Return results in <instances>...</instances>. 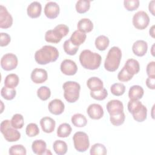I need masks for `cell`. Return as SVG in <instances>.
Listing matches in <instances>:
<instances>
[{
  "label": "cell",
  "mask_w": 155,
  "mask_h": 155,
  "mask_svg": "<svg viewBox=\"0 0 155 155\" xmlns=\"http://www.w3.org/2000/svg\"><path fill=\"white\" fill-rule=\"evenodd\" d=\"M107 110L110 115L119 114L124 111V105L119 100L110 101L107 104Z\"/></svg>",
  "instance_id": "2e32d148"
},
{
  "label": "cell",
  "mask_w": 155,
  "mask_h": 155,
  "mask_svg": "<svg viewBox=\"0 0 155 155\" xmlns=\"http://www.w3.org/2000/svg\"><path fill=\"white\" fill-rule=\"evenodd\" d=\"M110 44V40L108 37L104 35H100L95 39L94 44L97 49L100 51H104L107 49Z\"/></svg>",
  "instance_id": "4316f807"
},
{
  "label": "cell",
  "mask_w": 155,
  "mask_h": 155,
  "mask_svg": "<svg viewBox=\"0 0 155 155\" xmlns=\"http://www.w3.org/2000/svg\"><path fill=\"white\" fill-rule=\"evenodd\" d=\"M37 96L42 101H47L51 96L50 89L46 86H42L37 90Z\"/></svg>",
  "instance_id": "d590c367"
},
{
  "label": "cell",
  "mask_w": 155,
  "mask_h": 155,
  "mask_svg": "<svg viewBox=\"0 0 155 155\" xmlns=\"http://www.w3.org/2000/svg\"><path fill=\"white\" fill-rule=\"evenodd\" d=\"M126 70L132 75L139 73L140 70V65L139 62L134 59H128L124 67Z\"/></svg>",
  "instance_id": "603a6c76"
},
{
  "label": "cell",
  "mask_w": 155,
  "mask_h": 155,
  "mask_svg": "<svg viewBox=\"0 0 155 155\" xmlns=\"http://www.w3.org/2000/svg\"><path fill=\"white\" fill-rule=\"evenodd\" d=\"M53 148L56 154L58 155H64L67 153L68 147L65 142L61 140H57L53 143Z\"/></svg>",
  "instance_id": "83f0119b"
},
{
  "label": "cell",
  "mask_w": 155,
  "mask_h": 155,
  "mask_svg": "<svg viewBox=\"0 0 155 155\" xmlns=\"http://www.w3.org/2000/svg\"><path fill=\"white\" fill-rule=\"evenodd\" d=\"M146 85L147 87L151 90L155 89V77L154 78H148L146 79Z\"/></svg>",
  "instance_id": "c3c4849f"
},
{
  "label": "cell",
  "mask_w": 155,
  "mask_h": 155,
  "mask_svg": "<svg viewBox=\"0 0 155 155\" xmlns=\"http://www.w3.org/2000/svg\"><path fill=\"white\" fill-rule=\"evenodd\" d=\"M0 130L8 142H16L21 138V133L11 124V120L6 119L1 123Z\"/></svg>",
  "instance_id": "8992f818"
},
{
  "label": "cell",
  "mask_w": 155,
  "mask_h": 155,
  "mask_svg": "<svg viewBox=\"0 0 155 155\" xmlns=\"http://www.w3.org/2000/svg\"><path fill=\"white\" fill-rule=\"evenodd\" d=\"M144 94L143 88L137 85L131 86L128 91V97L131 100H139Z\"/></svg>",
  "instance_id": "44dd1931"
},
{
  "label": "cell",
  "mask_w": 155,
  "mask_h": 155,
  "mask_svg": "<svg viewBox=\"0 0 155 155\" xmlns=\"http://www.w3.org/2000/svg\"><path fill=\"white\" fill-rule=\"evenodd\" d=\"M154 25H153V26L151 27V28L150 29V31H149L150 35L151 36V37L153 38H154Z\"/></svg>",
  "instance_id": "f907efd6"
},
{
  "label": "cell",
  "mask_w": 155,
  "mask_h": 155,
  "mask_svg": "<svg viewBox=\"0 0 155 155\" xmlns=\"http://www.w3.org/2000/svg\"><path fill=\"white\" fill-rule=\"evenodd\" d=\"M110 91L113 95L120 96L125 93V86L122 83H115L111 86Z\"/></svg>",
  "instance_id": "8d00e7d4"
},
{
  "label": "cell",
  "mask_w": 155,
  "mask_h": 155,
  "mask_svg": "<svg viewBox=\"0 0 155 155\" xmlns=\"http://www.w3.org/2000/svg\"><path fill=\"white\" fill-rule=\"evenodd\" d=\"M87 112L91 119L95 120H98L102 118L104 113L102 107L97 104H90L87 108Z\"/></svg>",
  "instance_id": "4fadbf2b"
},
{
  "label": "cell",
  "mask_w": 155,
  "mask_h": 155,
  "mask_svg": "<svg viewBox=\"0 0 155 155\" xmlns=\"http://www.w3.org/2000/svg\"><path fill=\"white\" fill-rule=\"evenodd\" d=\"M46 142L42 139H37L33 142L31 145V149L33 152L38 155H42L45 154H51L49 150H47Z\"/></svg>",
  "instance_id": "e0dca14e"
},
{
  "label": "cell",
  "mask_w": 155,
  "mask_h": 155,
  "mask_svg": "<svg viewBox=\"0 0 155 155\" xmlns=\"http://www.w3.org/2000/svg\"><path fill=\"white\" fill-rule=\"evenodd\" d=\"M90 96L94 99L97 101H103L107 97L108 91L105 88H103L102 90L99 91H91Z\"/></svg>",
  "instance_id": "7bdbcfd3"
},
{
  "label": "cell",
  "mask_w": 155,
  "mask_h": 155,
  "mask_svg": "<svg viewBox=\"0 0 155 155\" xmlns=\"http://www.w3.org/2000/svg\"><path fill=\"white\" fill-rule=\"evenodd\" d=\"M101 56L90 51V50H84L80 53L79 61L81 65L85 69L94 70L97 69L101 63Z\"/></svg>",
  "instance_id": "7a4b0ae2"
},
{
  "label": "cell",
  "mask_w": 155,
  "mask_h": 155,
  "mask_svg": "<svg viewBox=\"0 0 155 155\" xmlns=\"http://www.w3.org/2000/svg\"><path fill=\"white\" fill-rule=\"evenodd\" d=\"M90 153L91 155H105L107 151L106 147L103 144L96 143L91 146Z\"/></svg>",
  "instance_id": "4dcf8cb0"
},
{
  "label": "cell",
  "mask_w": 155,
  "mask_h": 155,
  "mask_svg": "<svg viewBox=\"0 0 155 155\" xmlns=\"http://www.w3.org/2000/svg\"><path fill=\"white\" fill-rule=\"evenodd\" d=\"M18 64L17 56L13 53L5 54L1 59V66L5 71H10L16 68Z\"/></svg>",
  "instance_id": "9c48e42d"
},
{
  "label": "cell",
  "mask_w": 155,
  "mask_h": 155,
  "mask_svg": "<svg viewBox=\"0 0 155 155\" xmlns=\"http://www.w3.org/2000/svg\"><path fill=\"white\" fill-rule=\"evenodd\" d=\"M154 3L155 1H151L149 3V6H148V9L150 12L152 14L153 16H154Z\"/></svg>",
  "instance_id": "681fc988"
},
{
  "label": "cell",
  "mask_w": 155,
  "mask_h": 155,
  "mask_svg": "<svg viewBox=\"0 0 155 155\" xmlns=\"http://www.w3.org/2000/svg\"><path fill=\"white\" fill-rule=\"evenodd\" d=\"M30 78L35 84L44 83L48 78L47 71L43 68H35L31 73Z\"/></svg>",
  "instance_id": "5bb4252c"
},
{
  "label": "cell",
  "mask_w": 155,
  "mask_h": 155,
  "mask_svg": "<svg viewBox=\"0 0 155 155\" xmlns=\"http://www.w3.org/2000/svg\"><path fill=\"white\" fill-rule=\"evenodd\" d=\"M11 124L16 129H21L24 125V117L21 114H14L11 119Z\"/></svg>",
  "instance_id": "836d02e7"
},
{
  "label": "cell",
  "mask_w": 155,
  "mask_h": 155,
  "mask_svg": "<svg viewBox=\"0 0 155 155\" xmlns=\"http://www.w3.org/2000/svg\"><path fill=\"white\" fill-rule=\"evenodd\" d=\"M63 48L64 51L69 55L73 56L76 54L78 51L79 47L74 45L70 39L66 40L63 44Z\"/></svg>",
  "instance_id": "d6a6232c"
},
{
  "label": "cell",
  "mask_w": 155,
  "mask_h": 155,
  "mask_svg": "<svg viewBox=\"0 0 155 155\" xmlns=\"http://www.w3.org/2000/svg\"><path fill=\"white\" fill-rule=\"evenodd\" d=\"M40 125L44 132L51 133L54 130L56 122L50 117H44L40 120Z\"/></svg>",
  "instance_id": "ffe728a7"
},
{
  "label": "cell",
  "mask_w": 155,
  "mask_h": 155,
  "mask_svg": "<svg viewBox=\"0 0 155 155\" xmlns=\"http://www.w3.org/2000/svg\"><path fill=\"white\" fill-rule=\"evenodd\" d=\"M64 97L69 103H73L77 101L79 97L81 86L79 83L75 81H67L62 85Z\"/></svg>",
  "instance_id": "5b68a950"
},
{
  "label": "cell",
  "mask_w": 155,
  "mask_h": 155,
  "mask_svg": "<svg viewBox=\"0 0 155 155\" xmlns=\"http://www.w3.org/2000/svg\"><path fill=\"white\" fill-rule=\"evenodd\" d=\"M27 15L31 18H37L40 16L42 12V5L38 1L32 2L27 8Z\"/></svg>",
  "instance_id": "d6986e66"
},
{
  "label": "cell",
  "mask_w": 155,
  "mask_h": 155,
  "mask_svg": "<svg viewBox=\"0 0 155 155\" xmlns=\"http://www.w3.org/2000/svg\"><path fill=\"white\" fill-rule=\"evenodd\" d=\"M48 108L51 114L59 115L64 112L65 105L61 100L59 99H54L49 102Z\"/></svg>",
  "instance_id": "9a60e30c"
},
{
  "label": "cell",
  "mask_w": 155,
  "mask_h": 155,
  "mask_svg": "<svg viewBox=\"0 0 155 155\" xmlns=\"http://www.w3.org/2000/svg\"><path fill=\"white\" fill-rule=\"evenodd\" d=\"M133 119L138 122H143L146 119L147 116V108L145 105H142V108L136 112V113H134L132 114Z\"/></svg>",
  "instance_id": "74e56055"
},
{
  "label": "cell",
  "mask_w": 155,
  "mask_h": 155,
  "mask_svg": "<svg viewBox=\"0 0 155 155\" xmlns=\"http://www.w3.org/2000/svg\"><path fill=\"white\" fill-rule=\"evenodd\" d=\"M59 56V51L56 47L51 45H44L35 52V59L38 64L46 65L56 61Z\"/></svg>",
  "instance_id": "6da1fadb"
},
{
  "label": "cell",
  "mask_w": 155,
  "mask_h": 155,
  "mask_svg": "<svg viewBox=\"0 0 155 155\" xmlns=\"http://www.w3.org/2000/svg\"><path fill=\"white\" fill-rule=\"evenodd\" d=\"M76 10L78 13L82 14L86 13L90 7V1L79 0L77 1L76 5Z\"/></svg>",
  "instance_id": "1f68e13d"
},
{
  "label": "cell",
  "mask_w": 155,
  "mask_h": 155,
  "mask_svg": "<svg viewBox=\"0 0 155 155\" xmlns=\"http://www.w3.org/2000/svg\"><path fill=\"white\" fill-rule=\"evenodd\" d=\"M19 79L17 74L11 73L8 74L4 79V85L8 88H15L18 86Z\"/></svg>",
  "instance_id": "484cf974"
},
{
  "label": "cell",
  "mask_w": 155,
  "mask_h": 155,
  "mask_svg": "<svg viewBox=\"0 0 155 155\" xmlns=\"http://www.w3.org/2000/svg\"><path fill=\"white\" fill-rule=\"evenodd\" d=\"M69 33V28L65 24H59L53 30H49L45 34V40L47 42L57 44L59 42L63 37Z\"/></svg>",
  "instance_id": "277c9868"
},
{
  "label": "cell",
  "mask_w": 155,
  "mask_h": 155,
  "mask_svg": "<svg viewBox=\"0 0 155 155\" xmlns=\"http://www.w3.org/2000/svg\"><path fill=\"white\" fill-rule=\"evenodd\" d=\"M132 50L135 55L139 57L143 56L148 50L147 42L143 40L136 41L132 46Z\"/></svg>",
  "instance_id": "ac0fdd59"
},
{
  "label": "cell",
  "mask_w": 155,
  "mask_h": 155,
  "mask_svg": "<svg viewBox=\"0 0 155 155\" xmlns=\"http://www.w3.org/2000/svg\"><path fill=\"white\" fill-rule=\"evenodd\" d=\"M60 12L59 5L55 2H48L44 7V14L49 19H55Z\"/></svg>",
  "instance_id": "7c38bea8"
},
{
  "label": "cell",
  "mask_w": 155,
  "mask_h": 155,
  "mask_svg": "<svg viewBox=\"0 0 155 155\" xmlns=\"http://www.w3.org/2000/svg\"><path fill=\"white\" fill-rule=\"evenodd\" d=\"M154 44H153V46H152V48H152V51H151V54H152V55H153V56H154V53H153V50H154Z\"/></svg>",
  "instance_id": "816d5d0a"
},
{
  "label": "cell",
  "mask_w": 155,
  "mask_h": 155,
  "mask_svg": "<svg viewBox=\"0 0 155 155\" xmlns=\"http://www.w3.org/2000/svg\"><path fill=\"white\" fill-rule=\"evenodd\" d=\"M77 27L78 30L85 33H89L91 31L93 28V24L90 19L83 18L79 21Z\"/></svg>",
  "instance_id": "cb8c5ba5"
},
{
  "label": "cell",
  "mask_w": 155,
  "mask_h": 155,
  "mask_svg": "<svg viewBox=\"0 0 155 155\" xmlns=\"http://www.w3.org/2000/svg\"><path fill=\"white\" fill-rule=\"evenodd\" d=\"M73 140L74 148L79 152H85L90 147L89 138L85 132H76L73 135Z\"/></svg>",
  "instance_id": "52a82bcc"
},
{
  "label": "cell",
  "mask_w": 155,
  "mask_h": 155,
  "mask_svg": "<svg viewBox=\"0 0 155 155\" xmlns=\"http://www.w3.org/2000/svg\"><path fill=\"white\" fill-rule=\"evenodd\" d=\"M71 120L73 125L76 127H84L87 124V119L85 116L80 113H76L73 115Z\"/></svg>",
  "instance_id": "f1b7e54d"
},
{
  "label": "cell",
  "mask_w": 155,
  "mask_h": 155,
  "mask_svg": "<svg viewBox=\"0 0 155 155\" xmlns=\"http://www.w3.org/2000/svg\"><path fill=\"white\" fill-rule=\"evenodd\" d=\"M133 77V75L129 73L126 69L123 67L117 74V79L121 82H128L130 81Z\"/></svg>",
  "instance_id": "f6af8a7d"
},
{
  "label": "cell",
  "mask_w": 155,
  "mask_h": 155,
  "mask_svg": "<svg viewBox=\"0 0 155 155\" xmlns=\"http://www.w3.org/2000/svg\"><path fill=\"white\" fill-rule=\"evenodd\" d=\"M72 128L70 124L67 123L61 124L57 129V135L59 137H67L70 136Z\"/></svg>",
  "instance_id": "f546056e"
},
{
  "label": "cell",
  "mask_w": 155,
  "mask_h": 155,
  "mask_svg": "<svg viewBox=\"0 0 155 155\" xmlns=\"http://www.w3.org/2000/svg\"><path fill=\"white\" fill-rule=\"evenodd\" d=\"M25 133L28 137H35L39 133V129L36 124L30 123L26 127Z\"/></svg>",
  "instance_id": "b9f144b4"
},
{
  "label": "cell",
  "mask_w": 155,
  "mask_h": 155,
  "mask_svg": "<svg viewBox=\"0 0 155 155\" xmlns=\"http://www.w3.org/2000/svg\"><path fill=\"white\" fill-rule=\"evenodd\" d=\"M122 58V51L116 46L111 47L107 55L104 62V67L108 71H115L120 65Z\"/></svg>",
  "instance_id": "3957f363"
},
{
  "label": "cell",
  "mask_w": 155,
  "mask_h": 155,
  "mask_svg": "<svg viewBox=\"0 0 155 155\" xmlns=\"http://www.w3.org/2000/svg\"><path fill=\"white\" fill-rule=\"evenodd\" d=\"M139 0H125L124 1V7L128 11H134L139 7Z\"/></svg>",
  "instance_id": "ee69618b"
},
{
  "label": "cell",
  "mask_w": 155,
  "mask_h": 155,
  "mask_svg": "<svg viewBox=\"0 0 155 155\" xmlns=\"http://www.w3.org/2000/svg\"><path fill=\"white\" fill-rule=\"evenodd\" d=\"M143 104L139 100H130L128 103V110L132 114L137 112Z\"/></svg>",
  "instance_id": "ab89813d"
},
{
  "label": "cell",
  "mask_w": 155,
  "mask_h": 155,
  "mask_svg": "<svg viewBox=\"0 0 155 155\" xmlns=\"http://www.w3.org/2000/svg\"><path fill=\"white\" fill-rule=\"evenodd\" d=\"M16 94V91L15 88H8L6 87H4L2 88L1 90V96L8 101L12 100L15 98Z\"/></svg>",
  "instance_id": "e575fe53"
},
{
  "label": "cell",
  "mask_w": 155,
  "mask_h": 155,
  "mask_svg": "<svg viewBox=\"0 0 155 155\" xmlns=\"http://www.w3.org/2000/svg\"><path fill=\"white\" fill-rule=\"evenodd\" d=\"M61 71L67 76L74 75L78 71V66L76 63L71 59H65L61 64Z\"/></svg>",
  "instance_id": "8fae6325"
},
{
  "label": "cell",
  "mask_w": 155,
  "mask_h": 155,
  "mask_svg": "<svg viewBox=\"0 0 155 155\" xmlns=\"http://www.w3.org/2000/svg\"><path fill=\"white\" fill-rule=\"evenodd\" d=\"M150 22V18L148 14L144 11L136 12L133 17V24L138 30L146 28Z\"/></svg>",
  "instance_id": "ba28073f"
},
{
  "label": "cell",
  "mask_w": 155,
  "mask_h": 155,
  "mask_svg": "<svg viewBox=\"0 0 155 155\" xmlns=\"http://www.w3.org/2000/svg\"><path fill=\"white\" fill-rule=\"evenodd\" d=\"M125 119V116L122 111L120 113L114 114V115H110V120L111 123L114 125V126H119L124 124Z\"/></svg>",
  "instance_id": "f35d334b"
},
{
  "label": "cell",
  "mask_w": 155,
  "mask_h": 155,
  "mask_svg": "<svg viewBox=\"0 0 155 155\" xmlns=\"http://www.w3.org/2000/svg\"><path fill=\"white\" fill-rule=\"evenodd\" d=\"M8 153L10 155H16V154H21V155H25L27 154L26 148L21 144H17L12 146L8 150Z\"/></svg>",
  "instance_id": "60d3db41"
},
{
  "label": "cell",
  "mask_w": 155,
  "mask_h": 155,
  "mask_svg": "<svg viewBox=\"0 0 155 155\" xmlns=\"http://www.w3.org/2000/svg\"><path fill=\"white\" fill-rule=\"evenodd\" d=\"M87 85L91 91H99L104 88L103 82L97 77H91L87 80Z\"/></svg>",
  "instance_id": "7402d4cb"
},
{
  "label": "cell",
  "mask_w": 155,
  "mask_h": 155,
  "mask_svg": "<svg viewBox=\"0 0 155 155\" xmlns=\"http://www.w3.org/2000/svg\"><path fill=\"white\" fill-rule=\"evenodd\" d=\"M147 74L149 78L155 77V62L151 61L149 62L147 66Z\"/></svg>",
  "instance_id": "7dc6e473"
},
{
  "label": "cell",
  "mask_w": 155,
  "mask_h": 155,
  "mask_svg": "<svg viewBox=\"0 0 155 155\" xmlns=\"http://www.w3.org/2000/svg\"><path fill=\"white\" fill-rule=\"evenodd\" d=\"M11 41L10 36L6 33H0V45L1 47H5L8 45Z\"/></svg>",
  "instance_id": "bcb514c9"
},
{
  "label": "cell",
  "mask_w": 155,
  "mask_h": 155,
  "mask_svg": "<svg viewBox=\"0 0 155 155\" xmlns=\"http://www.w3.org/2000/svg\"><path fill=\"white\" fill-rule=\"evenodd\" d=\"M86 38L87 35L85 33L77 30L72 33L70 40L74 45L79 47L85 42Z\"/></svg>",
  "instance_id": "d4e9b609"
},
{
  "label": "cell",
  "mask_w": 155,
  "mask_h": 155,
  "mask_svg": "<svg viewBox=\"0 0 155 155\" xmlns=\"http://www.w3.org/2000/svg\"><path fill=\"white\" fill-rule=\"evenodd\" d=\"M13 24V18L4 5H0V27L8 28Z\"/></svg>",
  "instance_id": "30bf717a"
}]
</instances>
